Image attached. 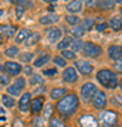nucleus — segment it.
I'll return each instance as SVG.
<instances>
[{
    "mask_svg": "<svg viewBox=\"0 0 122 127\" xmlns=\"http://www.w3.org/2000/svg\"><path fill=\"white\" fill-rule=\"evenodd\" d=\"M50 127H67V124L61 120V119H57V117H53L50 120Z\"/></svg>",
    "mask_w": 122,
    "mask_h": 127,
    "instance_id": "obj_36",
    "label": "nucleus"
},
{
    "mask_svg": "<svg viewBox=\"0 0 122 127\" xmlns=\"http://www.w3.org/2000/svg\"><path fill=\"white\" fill-rule=\"evenodd\" d=\"M23 71H24V73H26V75H30V76H31V75H33V68H31V66H30V65H26V66H24V69H23Z\"/></svg>",
    "mask_w": 122,
    "mask_h": 127,
    "instance_id": "obj_44",
    "label": "nucleus"
},
{
    "mask_svg": "<svg viewBox=\"0 0 122 127\" xmlns=\"http://www.w3.org/2000/svg\"><path fill=\"white\" fill-rule=\"evenodd\" d=\"M95 78H97V81L101 86H104V89H117L119 86V82H121L117 72L108 68L100 69L95 75Z\"/></svg>",
    "mask_w": 122,
    "mask_h": 127,
    "instance_id": "obj_2",
    "label": "nucleus"
},
{
    "mask_svg": "<svg viewBox=\"0 0 122 127\" xmlns=\"http://www.w3.org/2000/svg\"><path fill=\"white\" fill-rule=\"evenodd\" d=\"M51 106H50V104H47V110H45V112H44V117L45 119H47V117H50V113H51Z\"/></svg>",
    "mask_w": 122,
    "mask_h": 127,
    "instance_id": "obj_45",
    "label": "nucleus"
},
{
    "mask_svg": "<svg viewBox=\"0 0 122 127\" xmlns=\"http://www.w3.org/2000/svg\"><path fill=\"white\" fill-rule=\"evenodd\" d=\"M1 102H3V104H4L6 107H13L14 104H16V102H14V97L13 96H10L9 93L7 95H1Z\"/></svg>",
    "mask_w": 122,
    "mask_h": 127,
    "instance_id": "obj_26",
    "label": "nucleus"
},
{
    "mask_svg": "<svg viewBox=\"0 0 122 127\" xmlns=\"http://www.w3.org/2000/svg\"><path fill=\"white\" fill-rule=\"evenodd\" d=\"M45 38L50 44H58V41H61L63 38V30L60 27L51 26L45 30Z\"/></svg>",
    "mask_w": 122,
    "mask_h": 127,
    "instance_id": "obj_7",
    "label": "nucleus"
},
{
    "mask_svg": "<svg viewBox=\"0 0 122 127\" xmlns=\"http://www.w3.org/2000/svg\"><path fill=\"white\" fill-rule=\"evenodd\" d=\"M71 32H72V37H75V38H82L84 34L87 32V30L84 28V26L80 23L78 26H74V27H72Z\"/></svg>",
    "mask_w": 122,
    "mask_h": 127,
    "instance_id": "obj_23",
    "label": "nucleus"
},
{
    "mask_svg": "<svg viewBox=\"0 0 122 127\" xmlns=\"http://www.w3.org/2000/svg\"><path fill=\"white\" fill-rule=\"evenodd\" d=\"M0 69H1V65H0Z\"/></svg>",
    "mask_w": 122,
    "mask_h": 127,
    "instance_id": "obj_54",
    "label": "nucleus"
},
{
    "mask_svg": "<svg viewBox=\"0 0 122 127\" xmlns=\"http://www.w3.org/2000/svg\"><path fill=\"white\" fill-rule=\"evenodd\" d=\"M75 54L77 52H74L72 50H64V51H61V57H63L64 59H70V61H74L75 59Z\"/></svg>",
    "mask_w": 122,
    "mask_h": 127,
    "instance_id": "obj_32",
    "label": "nucleus"
},
{
    "mask_svg": "<svg viewBox=\"0 0 122 127\" xmlns=\"http://www.w3.org/2000/svg\"><path fill=\"white\" fill-rule=\"evenodd\" d=\"M0 42H3V37L0 35Z\"/></svg>",
    "mask_w": 122,
    "mask_h": 127,
    "instance_id": "obj_50",
    "label": "nucleus"
},
{
    "mask_svg": "<svg viewBox=\"0 0 122 127\" xmlns=\"http://www.w3.org/2000/svg\"><path fill=\"white\" fill-rule=\"evenodd\" d=\"M30 104H31V95L30 93L21 95V97L18 100V110L21 113H27L28 110H30Z\"/></svg>",
    "mask_w": 122,
    "mask_h": 127,
    "instance_id": "obj_14",
    "label": "nucleus"
},
{
    "mask_svg": "<svg viewBox=\"0 0 122 127\" xmlns=\"http://www.w3.org/2000/svg\"><path fill=\"white\" fill-rule=\"evenodd\" d=\"M115 6V0H98V6L101 10H111Z\"/></svg>",
    "mask_w": 122,
    "mask_h": 127,
    "instance_id": "obj_24",
    "label": "nucleus"
},
{
    "mask_svg": "<svg viewBox=\"0 0 122 127\" xmlns=\"http://www.w3.org/2000/svg\"><path fill=\"white\" fill-rule=\"evenodd\" d=\"M80 107V97L75 93H68L57 102L55 110L63 117H71Z\"/></svg>",
    "mask_w": 122,
    "mask_h": 127,
    "instance_id": "obj_1",
    "label": "nucleus"
},
{
    "mask_svg": "<svg viewBox=\"0 0 122 127\" xmlns=\"http://www.w3.org/2000/svg\"><path fill=\"white\" fill-rule=\"evenodd\" d=\"M4 55L9 57V58H14L16 55H18V48L17 45H11V47H7L4 50Z\"/></svg>",
    "mask_w": 122,
    "mask_h": 127,
    "instance_id": "obj_30",
    "label": "nucleus"
},
{
    "mask_svg": "<svg viewBox=\"0 0 122 127\" xmlns=\"http://www.w3.org/2000/svg\"><path fill=\"white\" fill-rule=\"evenodd\" d=\"M6 120V116H4V110L0 107V122H4Z\"/></svg>",
    "mask_w": 122,
    "mask_h": 127,
    "instance_id": "obj_46",
    "label": "nucleus"
},
{
    "mask_svg": "<svg viewBox=\"0 0 122 127\" xmlns=\"http://www.w3.org/2000/svg\"><path fill=\"white\" fill-rule=\"evenodd\" d=\"M4 69H6V72H7V75H13V76L20 75L23 71L21 65L18 62H16V61H7V62H4Z\"/></svg>",
    "mask_w": 122,
    "mask_h": 127,
    "instance_id": "obj_11",
    "label": "nucleus"
},
{
    "mask_svg": "<svg viewBox=\"0 0 122 127\" xmlns=\"http://www.w3.org/2000/svg\"><path fill=\"white\" fill-rule=\"evenodd\" d=\"M72 41H74V38H72V37H70V35H68V37H63V38H61V41H58V44H57V50L64 51V50L71 48Z\"/></svg>",
    "mask_w": 122,
    "mask_h": 127,
    "instance_id": "obj_20",
    "label": "nucleus"
},
{
    "mask_svg": "<svg viewBox=\"0 0 122 127\" xmlns=\"http://www.w3.org/2000/svg\"><path fill=\"white\" fill-rule=\"evenodd\" d=\"M115 3L117 4H122V0H115Z\"/></svg>",
    "mask_w": 122,
    "mask_h": 127,
    "instance_id": "obj_48",
    "label": "nucleus"
},
{
    "mask_svg": "<svg viewBox=\"0 0 122 127\" xmlns=\"http://www.w3.org/2000/svg\"><path fill=\"white\" fill-rule=\"evenodd\" d=\"M18 58H20L21 62L28 64L34 59V52H21V54H18Z\"/></svg>",
    "mask_w": 122,
    "mask_h": 127,
    "instance_id": "obj_27",
    "label": "nucleus"
},
{
    "mask_svg": "<svg viewBox=\"0 0 122 127\" xmlns=\"http://www.w3.org/2000/svg\"><path fill=\"white\" fill-rule=\"evenodd\" d=\"M121 48H122V45H121Z\"/></svg>",
    "mask_w": 122,
    "mask_h": 127,
    "instance_id": "obj_55",
    "label": "nucleus"
},
{
    "mask_svg": "<svg viewBox=\"0 0 122 127\" xmlns=\"http://www.w3.org/2000/svg\"><path fill=\"white\" fill-rule=\"evenodd\" d=\"M84 6L88 9H94L98 6V0H84Z\"/></svg>",
    "mask_w": 122,
    "mask_h": 127,
    "instance_id": "obj_40",
    "label": "nucleus"
},
{
    "mask_svg": "<svg viewBox=\"0 0 122 127\" xmlns=\"http://www.w3.org/2000/svg\"><path fill=\"white\" fill-rule=\"evenodd\" d=\"M108 58L111 61H118L122 58V48L121 45H109L108 47Z\"/></svg>",
    "mask_w": 122,
    "mask_h": 127,
    "instance_id": "obj_16",
    "label": "nucleus"
},
{
    "mask_svg": "<svg viewBox=\"0 0 122 127\" xmlns=\"http://www.w3.org/2000/svg\"><path fill=\"white\" fill-rule=\"evenodd\" d=\"M17 31H16V27L11 26V24H1L0 26V35L4 37V38H11L13 35H16Z\"/></svg>",
    "mask_w": 122,
    "mask_h": 127,
    "instance_id": "obj_17",
    "label": "nucleus"
},
{
    "mask_svg": "<svg viewBox=\"0 0 122 127\" xmlns=\"http://www.w3.org/2000/svg\"><path fill=\"white\" fill-rule=\"evenodd\" d=\"M44 83V78L41 76V75H37V73H33L31 76H30V85H43Z\"/></svg>",
    "mask_w": 122,
    "mask_h": 127,
    "instance_id": "obj_29",
    "label": "nucleus"
},
{
    "mask_svg": "<svg viewBox=\"0 0 122 127\" xmlns=\"http://www.w3.org/2000/svg\"><path fill=\"white\" fill-rule=\"evenodd\" d=\"M97 85L92 83V82H85L81 86V91H80V95H81V100L85 102V103H90L92 102V97L97 93Z\"/></svg>",
    "mask_w": 122,
    "mask_h": 127,
    "instance_id": "obj_5",
    "label": "nucleus"
},
{
    "mask_svg": "<svg viewBox=\"0 0 122 127\" xmlns=\"http://www.w3.org/2000/svg\"><path fill=\"white\" fill-rule=\"evenodd\" d=\"M119 89H121V93H122V79H121V82H119Z\"/></svg>",
    "mask_w": 122,
    "mask_h": 127,
    "instance_id": "obj_49",
    "label": "nucleus"
},
{
    "mask_svg": "<svg viewBox=\"0 0 122 127\" xmlns=\"http://www.w3.org/2000/svg\"><path fill=\"white\" fill-rule=\"evenodd\" d=\"M0 97H1V96H0Z\"/></svg>",
    "mask_w": 122,
    "mask_h": 127,
    "instance_id": "obj_56",
    "label": "nucleus"
},
{
    "mask_svg": "<svg viewBox=\"0 0 122 127\" xmlns=\"http://www.w3.org/2000/svg\"><path fill=\"white\" fill-rule=\"evenodd\" d=\"M65 21H67V24L74 27V26L80 24V17H78L77 14H68V16H65Z\"/></svg>",
    "mask_w": 122,
    "mask_h": 127,
    "instance_id": "obj_28",
    "label": "nucleus"
},
{
    "mask_svg": "<svg viewBox=\"0 0 122 127\" xmlns=\"http://www.w3.org/2000/svg\"><path fill=\"white\" fill-rule=\"evenodd\" d=\"M31 127H44V120H43V117L36 116L31 120Z\"/></svg>",
    "mask_w": 122,
    "mask_h": 127,
    "instance_id": "obj_37",
    "label": "nucleus"
},
{
    "mask_svg": "<svg viewBox=\"0 0 122 127\" xmlns=\"http://www.w3.org/2000/svg\"><path fill=\"white\" fill-rule=\"evenodd\" d=\"M9 83H10L9 75H4V73H1V75H0V85H1V86H6V85H9Z\"/></svg>",
    "mask_w": 122,
    "mask_h": 127,
    "instance_id": "obj_41",
    "label": "nucleus"
},
{
    "mask_svg": "<svg viewBox=\"0 0 122 127\" xmlns=\"http://www.w3.org/2000/svg\"><path fill=\"white\" fill-rule=\"evenodd\" d=\"M78 124L81 127H100V122L92 114H82L78 119Z\"/></svg>",
    "mask_w": 122,
    "mask_h": 127,
    "instance_id": "obj_10",
    "label": "nucleus"
},
{
    "mask_svg": "<svg viewBox=\"0 0 122 127\" xmlns=\"http://www.w3.org/2000/svg\"><path fill=\"white\" fill-rule=\"evenodd\" d=\"M65 1H71V0H65Z\"/></svg>",
    "mask_w": 122,
    "mask_h": 127,
    "instance_id": "obj_53",
    "label": "nucleus"
},
{
    "mask_svg": "<svg viewBox=\"0 0 122 127\" xmlns=\"http://www.w3.org/2000/svg\"><path fill=\"white\" fill-rule=\"evenodd\" d=\"M51 59V57L48 54H43V55H40V57H37L36 59H34V66L36 68H41V66H44L45 64H48V61Z\"/></svg>",
    "mask_w": 122,
    "mask_h": 127,
    "instance_id": "obj_22",
    "label": "nucleus"
},
{
    "mask_svg": "<svg viewBox=\"0 0 122 127\" xmlns=\"http://www.w3.org/2000/svg\"><path fill=\"white\" fill-rule=\"evenodd\" d=\"M95 28L98 30L100 32H104L107 28H108V23H100V24H95Z\"/></svg>",
    "mask_w": 122,
    "mask_h": 127,
    "instance_id": "obj_43",
    "label": "nucleus"
},
{
    "mask_svg": "<svg viewBox=\"0 0 122 127\" xmlns=\"http://www.w3.org/2000/svg\"><path fill=\"white\" fill-rule=\"evenodd\" d=\"M21 92H23L21 89H18L14 83H13V85H10V86H7V93H9L10 96H13V97H14V96H20V95H21Z\"/></svg>",
    "mask_w": 122,
    "mask_h": 127,
    "instance_id": "obj_31",
    "label": "nucleus"
},
{
    "mask_svg": "<svg viewBox=\"0 0 122 127\" xmlns=\"http://www.w3.org/2000/svg\"><path fill=\"white\" fill-rule=\"evenodd\" d=\"M108 27L115 32L121 31L122 30V17L121 16H114V17H111L108 21Z\"/></svg>",
    "mask_w": 122,
    "mask_h": 127,
    "instance_id": "obj_18",
    "label": "nucleus"
},
{
    "mask_svg": "<svg viewBox=\"0 0 122 127\" xmlns=\"http://www.w3.org/2000/svg\"><path fill=\"white\" fill-rule=\"evenodd\" d=\"M82 7H84V0H71L68 1V4L65 6V9L70 14H78L81 13Z\"/></svg>",
    "mask_w": 122,
    "mask_h": 127,
    "instance_id": "obj_13",
    "label": "nucleus"
},
{
    "mask_svg": "<svg viewBox=\"0 0 122 127\" xmlns=\"http://www.w3.org/2000/svg\"><path fill=\"white\" fill-rule=\"evenodd\" d=\"M31 30H28V28H21V30H18L16 37H14V42L16 44H23V42H26L28 40V37L31 35Z\"/></svg>",
    "mask_w": 122,
    "mask_h": 127,
    "instance_id": "obj_15",
    "label": "nucleus"
},
{
    "mask_svg": "<svg viewBox=\"0 0 122 127\" xmlns=\"http://www.w3.org/2000/svg\"><path fill=\"white\" fill-rule=\"evenodd\" d=\"M58 20H60V17L57 14L48 13V14H45V16H43V17H40V24H43V26H53Z\"/></svg>",
    "mask_w": 122,
    "mask_h": 127,
    "instance_id": "obj_19",
    "label": "nucleus"
},
{
    "mask_svg": "<svg viewBox=\"0 0 122 127\" xmlns=\"http://www.w3.org/2000/svg\"><path fill=\"white\" fill-rule=\"evenodd\" d=\"M121 16H122V7H121Z\"/></svg>",
    "mask_w": 122,
    "mask_h": 127,
    "instance_id": "obj_52",
    "label": "nucleus"
},
{
    "mask_svg": "<svg viewBox=\"0 0 122 127\" xmlns=\"http://www.w3.org/2000/svg\"><path fill=\"white\" fill-rule=\"evenodd\" d=\"M81 24L84 26V28H85L87 31H90V30H92V27L95 26V20L94 18H84L81 21Z\"/></svg>",
    "mask_w": 122,
    "mask_h": 127,
    "instance_id": "obj_33",
    "label": "nucleus"
},
{
    "mask_svg": "<svg viewBox=\"0 0 122 127\" xmlns=\"http://www.w3.org/2000/svg\"><path fill=\"white\" fill-rule=\"evenodd\" d=\"M43 109H44V97H43V96H36L34 99H31L30 112H31L33 114H38Z\"/></svg>",
    "mask_w": 122,
    "mask_h": 127,
    "instance_id": "obj_12",
    "label": "nucleus"
},
{
    "mask_svg": "<svg viewBox=\"0 0 122 127\" xmlns=\"http://www.w3.org/2000/svg\"><path fill=\"white\" fill-rule=\"evenodd\" d=\"M78 71L75 66H65L63 71V81L65 83H75L78 81Z\"/></svg>",
    "mask_w": 122,
    "mask_h": 127,
    "instance_id": "obj_9",
    "label": "nucleus"
},
{
    "mask_svg": "<svg viewBox=\"0 0 122 127\" xmlns=\"http://www.w3.org/2000/svg\"><path fill=\"white\" fill-rule=\"evenodd\" d=\"M0 16H3V10H0Z\"/></svg>",
    "mask_w": 122,
    "mask_h": 127,
    "instance_id": "obj_51",
    "label": "nucleus"
},
{
    "mask_svg": "<svg viewBox=\"0 0 122 127\" xmlns=\"http://www.w3.org/2000/svg\"><path fill=\"white\" fill-rule=\"evenodd\" d=\"M75 68H77L78 73H81L82 76H91L94 72V65L90 61L85 59H77L75 61Z\"/></svg>",
    "mask_w": 122,
    "mask_h": 127,
    "instance_id": "obj_8",
    "label": "nucleus"
},
{
    "mask_svg": "<svg viewBox=\"0 0 122 127\" xmlns=\"http://www.w3.org/2000/svg\"><path fill=\"white\" fill-rule=\"evenodd\" d=\"M100 120L104 127H115L119 123V114L115 110H102L100 114Z\"/></svg>",
    "mask_w": 122,
    "mask_h": 127,
    "instance_id": "obj_3",
    "label": "nucleus"
},
{
    "mask_svg": "<svg viewBox=\"0 0 122 127\" xmlns=\"http://www.w3.org/2000/svg\"><path fill=\"white\" fill-rule=\"evenodd\" d=\"M45 3H55V1H58V0H43Z\"/></svg>",
    "mask_w": 122,
    "mask_h": 127,
    "instance_id": "obj_47",
    "label": "nucleus"
},
{
    "mask_svg": "<svg viewBox=\"0 0 122 127\" xmlns=\"http://www.w3.org/2000/svg\"><path fill=\"white\" fill-rule=\"evenodd\" d=\"M82 42L81 38H77V40H74L72 41V45H71V50L74 51V52H78V51H81L82 50Z\"/></svg>",
    "mask_w": 122,
    "mask_h": 127,
    "instance_id": "obj_35",
    "label": "nucleus"
},
{
    "mask_svg": "<svg viewBox=\"0 0 122 127\" xmlns=\"http://www.w3.org/2000/svg\"><path fill=\"white\" fill-rule=\"evenodd\" d=\"M43 75L53 78V76H55V75H57V69H55V68H47V69H44V71H43Z\"/></svg>",
    "mask_w": 122,
    "mask_h": 127,
    "instance_id": "obj_39",
    "label": "nucleus"
},
{
    "mask_svg": "<svg viewBox=\"0 0 122 127\" xmlns=\"http://www.w3.org/2000/svg\"><path fill=\"white\" fill-rule=\"evenodd\" d=\"M92 106H94L97 110H105L107 109V106H108V96L105 93L104 91H97V93L94 95L92 97Z\"/></svg>",
    "mask_w": 122,
    "mask_h": 127,
    "instance_id": "obj_6",
    "label": "nucleus"
},
{
    "mask_svg": "<svg viewBox=\"0 0 122 127\" xmlns=\"http://www.w3.org/2000/svg\"><path fill=\"white\" fill-rule=\"evenodd\" d=\"M65 93H67V89L65 88H54L50 92V97L53 100H60L61 97L65 96Z\"/></svg>",
    "mask_w": 122,
    "mask_h": 127,
    "instance_id": "obj_21",
    "label": "nucleus"
},
{
    "mask_svg": "<svg viewBox=\"0 0 122 127\" xmlns=\"http://www.w3.org/2000/svg\"><path fill=\"white\" fill-rule=\"evenodd\" d=\"M53 62H54L55 66H58V68H65V65H67V59H64L63 57H54L53 58Z\"/></svg>",
    "mask_w": 122,
    "mask_h": 127,
    "instance_id": "obj_34",
    "label": "nucleus"
},
{
    "mask_svg": "<svg viewBox=\"0 0 122 127\" xmlns=\"http://www.w3.org/2000/svg\"><path fill=\"white\" fill-rule=\"evenodd\" d=\"M40 38H41V35L38 34V32H31V35L28 37V40L24 42L27 47H33V45H36L37 42L40 41Z\"/></svg>",
    "mask_w": 122,
    "mask_h": 127,
    "instance_id": "obj_25",
    "label": "nucleus"
},
{
    "mask_svg": "<svg viewBox=\"0 0 122 127\" xmlns=\"http://www.w3.org/2000/svg\"><path fill=\"white\" fill-rule=\"evenodd\" d=\"M81 52L88 58H100L102 55V47L92 42V41H84Z\"/></svg>",
    "mask_w": 122,
    "mask_h": 127,
    "instance_id": "obj_4",
    "label": "nucleus"
},
{
    "mask_svg": "<svg viewBox=\"0 0 122 127\" xmlns=\"http://www.w3.org/2000/svg\"><path fill=\"white\" fill-rule=\"evenodd\" d=\"M24 10H26V7H23V6H17V7H16V17H17L18 20L23 17V14H24Z\"/></svg>",
    "mask_w": 122,
    "mask_h": 127,
    "instance_id": "obj_42",
    "label": "nucleus"
},
{
    "mask_svg": "<svg viewBox=\"0 0 122 127\" xmlns=\"http://www.w3.org/2000/svg\"><path fill=\"white\" fill-rule=\"evenodd\" d=\"M112 68L117 73H122V58L118 59V61H114L112 64Z\"/></svg>",
    "mask_w": 122,
    "mask_h": 127,
    "instance_id": "obj_38",
    "label": "nucleus"
}]
</instances>
